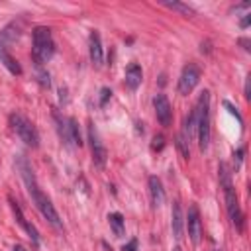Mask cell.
Instances as JSON below:
<instances>
[{
    "instance_id": "obj_1",
    "label": "cell",
    "mask_w": 251,
    "mask_h": 251,
    "mask_svg": "<svg viewBox=\"0 0 251 251\" xmlns=\"http://www.w3.org/2000/svg\"><path fill=\"white\" fill-rule=\"evenodd\" d=\"M220 182L224 186V196H226V208H227V216L231 220V224L235 226L237 231L243 229V212L239 208V200L235 194V188L231 184V173L227 171L226 163H220Z\"/></svg>"
},
{
    "instance_id": "obj_2",
    "label": "cell",
    "mask_w": 251,
    "mask_h": 251,
    "mask_svg": "<svg viewBox=\"0 0 251 251\" xmlns=\"http://www.w3.org/2000/svg\"><path fill=\"white\" fill-rule=\"evenodd\" d=\"M196 112V135H198V147L202 151L210 145V92L202 90L198 96V102L194 106Z\"/></svg>"
},
{
    "instance_id": "obj_3",
    "label": "cell",
    "mask_w": 251,
    "mask_h": 251,
    "mask_svg": "<svg viewBox=\"0 0 251 251\" xmlns=\"http://www.w3.org/2000/svg\"><path fill=\"white\" fill-rule=\"evenodd\" d=\"M55 53V43L51 37V29L45 25H37L33 29V47H31V57L37 65L47 63Z\"/></svg>"
},
{
    "instance_id": "obj_4",
    "label": "cell",
    "mask_w": 251,
    "mask_h": 251,
    "mask_svg": "<svg viewBox=\"0 0 251 251\" xmlns=\"http://www.w3.org/2000/svg\"><path fill=\"white\" fill-rule=\"evenodd\" d=\"M8 122H10V126H12V129L16 131V135L27 145V147H37L39 145V133H37V129H35V126L25 118V116H22L20 112H12L10 116H8Z\"/></svg>"
},
{
    "instance_id": "obj_5",
    "label": "cell",
    "mask_w": 251,
    "mask_h": 251,
    "mask_svg": "<svg viewBox=\"0 0 251 251\" xmlns=\"http://www.w3.org/2000/svg\"><path fill=\"white\" fill-rule=\"evenodd\" d=\"M198 80H200V69L194 63L184 65L182 67V73L178 76V86H176L178 88V94H182V96L190 94L194 90V86L198 84Z\"/></svg>"
},
{
    "instance_id": "obj_6",
    "label": "cell",
    "mask_w": 251,
    "mask_h": 251,
    "mask_svg": "<svg viewBox=\"0 0 251 251\" xmlns=\"http://www.w3.org/2000/svg\"><path fill=\"white\" fill-rule=\"evenodd\" d=\"M184 227L188 231V237L194 245L200 243V237H202V222H200V212H198V206H190L188 208V214L184 218Z\"/></svg>"
},
{
    "instance_id": "obj_7",
    "label": "cell",
    "mask_w": 251,
    "mask_h": 251,
    "mask_svg": "<svg viewBox=\"0 0 251 251\" xmlns=\"http://www.w3.org/2000/svg\"><path fill=\"white\" fill-rule=\"evenodd\" d=\"M88 141H90V151H92V161H94V165L100 167V169H104L106 159H108V153H106V147H104V143L100 141L98 131L94 129V126H88Z\"/></svg>"
},
{
    "instance_id": "obj_8",
    "label": "cell",
    "mask_w": 251,
    "mask_h": 251,
    "mask_svg": "<svg viewBox=\"0 0 251 251\" xmlns=\"http://www.w3.org/2000/svg\"><path fill=\"white\" fill-rule=\"evenodd\" d=\"M153 108H155V116L157 120L161 122V126L169 127L171 122H173V108H171V102L165 94H157L153 98Z\"/></svg>"
},
{
    "instance_id": "obj_9",
    "label": "cell",
    "mask_w": 251,
    "mask_h": 251,
    "mask_svg": "<svg viewBox=\"0 0 251 251\" xmlns=\"http://www.w3.org/2000/svg\"><path fill=\"white\" fill-rule=\"evenodd\" d=\"M8 202H10V208H12V212H14V216H16V222H18V224H20V226L24 227V231H25V233L29 235V239L33 241V245H37V243H39V233H37V229H35V226H33L31 222H27V220H25V216H24V212H22V208L18 206V202H16V200H14L12 196L8 198Z\"/></svg>"
},
{
    "instance_id": "obj_10",
    "label": "cell",
    "mask_w": 251,
    "mask_h": 251,
    "mask_svg": "<svg viewBox=\"0 0 251 251\" xmlns=\"http://www.w3.org/2000/svg\"><path fill=\"white\" fill-rule=\"evenodd\" d=\"M88 53H90V61L94 67H100L102 61H104V53H102V43H100V35L98 31H90V37H88Z\"/></svg>"
},
{
    "instance_id": "obj_11",
    "label": "cell",
    "mask_w": 251,
    "mask_h": 251,
    "mask_svg": "<svg viewBox=\"0 0 251 251\" xmlns=\"http://www.w3.org/2000/svg\"><path fill=\"white\" fill-rule=\"evenodd\" d=\"M171 227H173V235L176 239L182 237L184 233V214L178 202H173V212H171Z\"/></svg>"
},
{
    "instance_id": "obj_12",
    "label": "cell",
    "mask_w": 251,
    "mask_h": 251,
    "mask_svg": "<svg viewBox=\"0 0 251 251\" xmlns=\"http://www.w3.org/2000/svg\"><path fill=\"white\" fill-rule=\"evenodd\" d=\"M149 194H151V202H153L155 208H159V206L165 202V190H163V184H161V180H159L155 175L149 176Z\"/></svg>"
},
{
    "instance_id": "obj_13",
    "label": "cell",
    "mask_w": 251,
    "mask_h": 251,
    "mask_svg": "<svg viewBox=\"0 0 251 251\" xmlns=\"http://www.w3.org/2000/svg\"><path fill=\"white\" fill-rule=\"evenodd\" d=\"M141 78H143V71L137 63H131L127 69H126V86L129 90H135L139 84H141Z\"/></svg>"
},
{
    "instance_id": "obj_14",
    "label": "cell",
    "mask_w": 251,
    "mask_h": 251,
    "mask_svg": "<svg viewBox=\"0 0 251 251\" xmlns=\"http://www.w3.org/2000/svg\"><path fill=\"white\" fill-rule=\"evenodd\" d=\"M0 63H4V67L12 73V75H22V67H20V63L8 53V49H4V47H0Z\"/></svg>"
},
{
    "instance_id": "obj_15",
    "label": "cell",
    "mask_w": 251,
    "mask_h": 251,
    "mask_svg": "<svg viewBox=\"0 0 251 251\" xmlns=\"http://www.w3.org/2000/svg\"><path fill=\"white\" fill-rule=\"evenodd\" d=\"M108 224H110V227H112V231H114L116 237H122V235H124V231H126V224H124V216H122L120 212H112V214H108Z\"/></svg>"
},
{
    "instance_id": "obj_16",
    "label": "cell",
    "mask_w": 251,
    "mask_h": 251,
    "mask_svg": "<svg viewBox=\"0 0 251 251\" xmlns=\"http://www.w3.org/2000/svg\"><path fill=\"white\" fill-rule=\"evenodd\" d=\"M67 133H69V143L73 141L75 145H82L80 129H78V124H76L75 118H69V120H67Z\"/></svg>"
},
{
    "instance_id": "obj_17",
    "label": "cell",
    "mask_w": 251,
    "mask_h": 251,
    "mask_svg": "<svg viewBox=\"0 0 251 251\" xmlns=\"http://www.w3.org/2000/svg\"><path fill=\"white\" fill-rule=\"evenodd\" d=\"M163 4L167 6V8H171V10H176V12H180V14H184V16H192L194 14V10L188 6V4H182V2H171V0H163Z\"/></svg>"
},
{
    "instance_id": "obj_18",
    "label": "cell",
    "mask_w": 251,
    "mask_h": 251,
    "mask_svg": "<svg viewBox=\"0 0 251 251\" xmlns=\"http://www.w3.org/2000/svg\"><path fill=\"white\" fill-rule=\"evenodd\" d=\"M175 143H176V147H178V151H180V155L184 157V159H188L190 157V149H188V139L182 135V133H178L176 135V139H175Z\"/></svg>"
},
{
    "instance_id": "obj_19",
    "label": "cell",
    "mask_w": 251,
    "mask_h": 251,
    "mask_svg": "<svg viewBox=\"0 0 251 251\" xmlns=\"http://www.w3.org/2000/svg\"><path fill=\"white\" fill-rule=\"evenodd\" d=\"M110 96H112V90H110V88H102V90H100V106H104Z\"/></svg>"
},
{
    "instance_id": "obj_20",
    "label": "cell",
    "mask_w": 251,
    "mask_h": 251,
    "mask_svg": "<svg viewBox=\"0 0 251 251\" xmlns=\"http://www.w3.org/2000/svg\"><path fill=\"white\" fill-rule=\"evenodd\" d=\"M163 145H165V139H163V135H155V137H153V143H151V147H153V149H163Z\"/></svg>"
},
{
    "instance_id": "obj_21",
    "label": "cell",
    "mask_w": 251,
    "mask_h": 251,
    "mask_svg": "<svg viewBox=\"0 0 251 251\" xmlns=\"http://www.w3.org/2000/svg\"><path fill=\"white\" fill-rule=\"evenodd\" d=\"M122 251H137V241H135V239H131L129 243H126V245L122 247Z\"/></svg>"
},
{
    "instance_id": "obj_22",
    "label": "cell",
    "mask_w": 251,
    "mask_h": 251,
    "mask_svg": "<svg viewBox=\"0 0 251 251\" xmlns=\"http://www.w3.org/2000/svg\"><path fill=\"white\" fill-rule=\"evenodd\" d=\"M224 106H226V108H227V110H229V112H231V114H233V116H235V118H237V120L241 122V116L237 114V110H235V108H233V106H231L229 102H224Z\"/></svg>"
},
{
    "instance_id": "obj_23",
    "label": "cell",
    "mask_w": 251,
    "mask_h": 251,
    "mask_svg": "<svg viewBox=\"0 0 251 251\" xmlns=\"http://www.w3.org/2000/svg\"><path fill=\"white\" fill-rule=\"evenodd\" d=\"M239 43L243 45V49H245V51H249V49H251V47H249V39H245V37H241V39H239Z\"/></svg>"
},
{
    "instance_id": "obj_24",
    "label": "cell",
    "mask_w": 251,
    "mask_h": 251,
    "mask_svg": "<svg viewBox=\"0 0 251 251\" xmlns=\"http://www.w3.org/2000/svg\"><path fill=\"white\" fill-rule=\"evenodd\" d=\"M249 80H251V76H247L245 78V98H249L251 94H249Z\"/></svg>"
},
{
    "instance_id": "obj_25",
    "label": "cell",
    "mask_w": 251,
    "mask_h": 251,
    "mask_svg": "<svg viewBox=\"0 0 251 251\" xmlns=\"http://www.w3.org/2000/svg\"><path fill=\"white\" fill-rule=\"evenodd\" d=\"M12 251H27V249H25L24 245H20V243H16V245L12 247Z\"/></svg>"
},
{
    "instance_id": "obj_26",
    "label": "cell",
    "mask_w": 251,
    "mask_h": 251,
    "mask_svg": "<svg viewBox=\"0 0 251 251\" xmlns=\"http://www.w3.org/2000/svg\"><path fill=\"white\" fill-rule=\"evenodd\" d=\"M247 24H249V16H245V18L241 20V27H247Z\"/></svg>"
},
{
    "instance_id": "obj_27",
    "label": "cell",
    "mask_w": 251,
    "mask_h": 251,
    "mask_svg": "<svg viewBox=\"0 0 251 251\" xmlns=\"http://www.w3.org/2000/svg\"><path fill=\"white\" fill-rule=\"evenodd\" d=\"M173 251H182V249H180V247H175V249H173Z\"/></svg>"
}]
</instances>
